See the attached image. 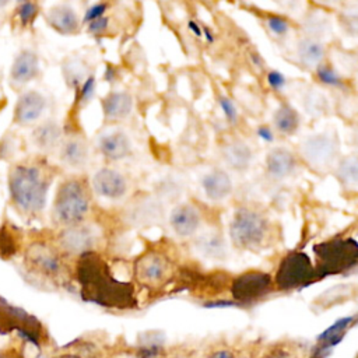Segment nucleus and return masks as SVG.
<instances>
[{
	"label": "nucleus",
	"mask_w": 358,
	"mask_h": 358,
	"mask_svg": "<svg viewBox=\"0 0 358 358\" xmlns=\"http://www.w3.org/2000/svg\"><path fill=\"white\" fill-rule=\"evenodd\" d=\"M76 278L87 301L112 308H126L134 301L131 284L116 280L108 263L95 250L78 256Z\"/></svg>",
	"instance_id": "nucleus-1"
},
{
	"label": "nucleus",
	"mask_w": 358,
	"mask_h": 358,
	"mask_svg": "<svg viewBox=\"0 0 358 358\" xmlns=\"http://www.w3.org/2000/svg\"><path fill=\"white\" fill-rule=\"evenodd\" d=\"M55 168L45 161H21L10 166L7 186L13 207L25 217L38 215L48 197Z\"/></svg>",
	"instance_id": "nucleus-2"
},
{
	"label": "nucleus",
	"mask_w": 358,
	"mask_h": 358,
	"mask_svg": "<svg viewBox=\"0 0 358 358\" xmlns=\"http://www.w3.org/2000/svg\"><path fill=\"white\" fill-rule=\"evenodd\" d=\"M91 210V192L85 179L73 176L59 183L52 218L63 228L85 222Z\"/></svg>",
	"instance_id": "nucleus-3"
},
{
	"label": "nucleus",
	"mask_w": 358,
	"mask_h": 358,
	"mask_svg": "<svg viewBox=\"0 0 358 358\" xmlns=\"http://www.w3.org/2000/svg\"><path fill=\"white\" fill-rule=\"evenodd\" d=\"M316 275L337 274L358 264V242L352 238H337L315 246Z\"/></svg>",
	"instance_id": "nucleus-4"
},
{
	"label": "nucleus",
	"mask_w": 358,
	"mask_h": 358,
	"mask_svg": "<svg viewBox=\"0 0 358 358\" xmlns=\"http://www.w3.org/2000/svg\"><path fill=\"white\" fill-rule=\"evenodd\" d=\"M266 234L267 222L259 213L243 207L235 211L229 224V235L235 246L255 249L263 242Z\"/></svg>",
	"instance_id": "nucleus-5"
},
{
	"label": "nucleus",
	"mask_w": 358,
	"mask_h": 358,
	"mask_svg": "<svg viewBox=\"0 0 358 358\" xmlns=\"http://www.w3.org/2000/svg\"><path fill=\"white\" fill-rule=\"evenodd\" d=\"M316 275V270L303 252H292L282 259L275 274V284L281 289H289L308 284Z\"/></svg>",
	"instance_id": "nucleus-6"
},
{
	"label": "nucleus",
	"mask_w": 358,
	"mask_h": 358,
	"mask_svg": "<svg viewBox=\"0 0 358 358\" xmlns=\"http://www.w3.org/2000/svg\"><path fill=\"white\" fill-rule=\"evenodd\" d=\"M24 264L28 270L43 277H57L62 271L59 250L45 242H34L25 249Z\"/></svg>",
	"instance_id": "nucleus-7"
},
{
	"label": "nucleus",
	"mask_w": 358,
	"mask_h": 358,
	"mask_svg": "<svg viewBox=\"0 0 358 358\" xmlns=\"http://www.w3.org/2000/svg\"><path fill=\"white\" fill-rule=\"evenodd\" d=\"M303 158L313 168L329 166L338 152V143L336 137L326 133H316L306 137L301 144Z\"/></svg>",
	"instance_id": "nucleus-8"
},
{
	"label": "nucleus",
	"mask_w": 358,
	"mask_h": 358,
	"mask_svg": "<svg viewBox=\"0 0 358 358\" xmlns=\"http://www.w3.org/2000/svg\"><path fill=\"white\" fill-rule=\"evenodd\" d=\"M56 242L62 252L78 257L84 253L94 252L96 243V232L91 225L83 222L78 225L62 228Z\"/></svg>",
	"instance_id": "nucleus-9"
},
{
	"label": "nucleus",
	"mask_w": 358,
	"mask_h": 358,
	"mask_svg": "<svg viewBox=\"0 0 358 358\" xmlns=\"http://www.w3.org/2000/svg\"><path fill=\"white\" fill-rule=\"evenodd\" d=\"M0 329L17 330L21 337L38 345L39 340V323L21 308L10 305L7 301L0 298Z\"/></svg>",
	"instance_id": "nucleus-10"
},
{
	"label": "nucleus",
	"mask_w": 358,
	"mask_h": 358,
	"mask_svg": "<svg viewBox=\"0 0 358 358\" xmlns=\"http://www.w3.org/2000/svg\"><path fill=\"white\" fill-rule=\"evenodd\" d=\"M46 96L42 92L36 90L24 91L17 99L13 122L24 127L38 124L39 119L46 110Z\"/></svg>",
	"instance_id": "nucleus-11"
},
{
	"label": "nucleus",
	"mask_w": 358,
	"mask_h": 358,
	"mask_svg": "<svg viewBox=\"0 0 358 358\" xmlns=\"http://www.w3.org/2000/svg\"><path fill=\"white\" fill-rule=\"evenodd\" d=\"M91 186L98 196L108 200H119L127 193V180L124 175L108 166H103L94 173Z\"/></svg>",
	"instance_id": "nucleus-12"
},
{
	"label": "nucleus",
	"mask_w": 358,
	"mask_h": 358,
	"mask_svg": "<svg viewBox=\"0 0 358 358\" xmlns=\"http://www.w3.org/2000/svg\"><path fill=\"white\" fill-rule=\"evenodd\" d=\"M271 285V277L262 271H249L236 277L232 282V295L235 299L248 302L264 295Z\"/></svg>",
	"instance_id": "nucleus-13"
},
{
	"label": "nucleus",
	"mask_w": 358,
	"mask_h": 358,
	"mask_svg": "<svg viewBox=\"0 0 358 358\" xmlns=\"http://www.w3.org/2000/svg\"><path fill=\"white\" fill-rule=\"evenodd\" d=\"M57 154L63 166L83 169L90 161V144L83 134H69L64 136Z\"/></svg>",
	"instance_id": "nucleus-14"
},
{
	"label": "nucleus",
	"mask_w": 358,
	"mask_h": 358,
	"mask_svg": "<svg viewBox=\"0 0 358 358\" xmlns=\"http://www.w3.org/2000/svg\"><path fill=\"white\" fill-rule=\"evenodd\" d=\"M41 74L39 56L32 49H22L14 57L10 69V83L20 88L35 80Z\"/></svg>",
	"instance_id": "nucleus-15"
},
{
	"label": "nucleus",
	"mask_w": 358,
	"mask_h": 358,
	"mask_svg": "<svg viewBox=\"0 0 358 358\" xmlns=\"http://www.w3.org/2000/svg\"><path fill=\"white\" fill-rule=\"evenodd\" d=\"M45 20L48 25L60 35H77L81 29V21L76 10L69 4H55L46 14Z\"/></svg>",
	"instance_id": "nucleus-16"
},
{
	"label": "nucleus",
	"mask_w": 358,
	"mask_h": 358,
	"mask_svg": "<svg viewBox=\"0 0 358 358\" xmlns=\"http://www.w3.org/2000/svg\"><path fill=\"white\" fill-rule=\"evenodd\" d=\"M63 138L64 134L62 126L52 119L38 123L31 133V141L34 147L42 154H50L57 151Z\"/></svg>",
	"instance_id": "nucleus-17"
},
{
	"label": "nucleus",
	"mask_w": 358,
	"mask_h": 358,
	"mask_svg": "<svg viewBox=\"0 0 358 358\" xmlns=\"http://www.w3.org/2000/svg\"><path fill=\"white\" fill-rule=\"evenodd\" d=\"M96 148L106 161H119L131 152V141L126 133L116 130L98 138Z\"/></svg>",
	"instance_id": "nucleus-18"
},
{
	"label": "nucleus",
	"mask_w": 358,
	"mask_h": 358,
	"mask_svg": "<svg viewBox=\"0 0 358 358\" xmlns=\"http://www.w3.org/2000/svg\"><path fill=\"white\" fill-rule=\"evenodd\" d=\"M168 270V262L164 256L150 252L140 256L136 260L134 271L137 278L145 284H154L161 281Z\"/></svg>",
	"instance_id": "nucleus-19"
},
{
	"label": "nucleus",
	"mask_w": 358,
	"mask_h": 358,
	"mask_svg": "<svg viewBox=\"0 0 358 358\" xmlns=\"http://www.w3.org/2000/svg\"><path fill=\"white\" fill-rule=\"evenodd\" d=\"M101 106L106 122H119L130 115L133 109V98L126 91H110L102 98Z\"/></svg>",
	"instance_id": "nucleus-20"
},
{
	"label": "nucleus",
	"mask_w": 358,
	"mask_h": 358,
	"mask_svg": "<svg viewBox=\"0 0 358 358\" xmlns=\"http://www.w3.org/2000/svg\"><path fill=\"white\" fill-rule=\"evenodd\" d=\"M169 222L172 229L176 232V235L190 236L199 228L200 214L194 207L189 204H182L172 210Z\"/></svg>",
	"instance_id": "nucleus-21"
},
{
	"label": "nucleus",
	"mask_w": 358,
	"mask_h": 358,
	"mask_svg": "<svg viewBox=\"0 0 358 358\" xmlns=\"http://www.w3.org/2000/svg\"><path fill=\"white\" fill-rule=\"evenodd\" d=\"M201 186L204 194L213 201H220L232 192L231 178L225 171L221 169H215L204 175L201 179Z\"/></svg>",
	"instance_id": "nucleus-22"
},
{
	"label": "nucleus",
	"mask_w": 358,
	"mask_h": 358,
	"mask_svg": "<svg viewBox=\"0 0 358 358\" xmlns=\"http://www.w3.org/2000/svg\"><path fill=\"white\" fill-rule=\"evenodd\" d=\"M266 168L271 178L284 179L295 169V158L285 148H273L266 158Z\"/></svg>",
	"instance_id": "nucleus-23"
},
{
	"label": "nucleus",
	"mask_w": 358,
	"mask_h": 358,
	"mask_svg": "<svg viewBox=\"0 0 358 358\" xmlns=\"http://www.w3.org/2000/svg\"><path fill=\"white\" fill-rule=\"evenodd\" d=\"M252 150L242 141H235L224 148V159L236 171H245L252 162Z\"/></svg>",
	"instance_id": "nucleus-24"
},
{
	"label": "nucleus",
	"mask_w": 358,
	"mask_h": 358,
	"mask_svg": "<svg viewBox=\"0 0 358 358\" xmlns=\"http://www.w3.org/2000/svg\"><path fill=\"white\" fill-rule=\"evenodd\" d=\"M298 56L303 66L319 67L324 56V48L320 42L310 38H305L298 45Z\"/></svg>",
	"instance_id": "nucleus-25"
},
{
	"label": "nucleus",
	"mask_w": 358,
	"mask_h": 358,
	"mask_svg": "<svg viewBox=\"0 0 358 358\" xmlns=\"http://www.w3.org/2000/svg\"><path fill=\"white\" fill-rule=\"evenodd\" d=\"M275 129L282 134H292L299 126V116L289 105H281L274 113Z\"/></svg>",
	"instance_id": "nucleus-26"
},
{
	"label": "nucleus",
	"mask_w": 358,
	"mask_h": 358,
	"mask_svg": "<svg viewBox=\"0 0 358 358\" xmlns=\"http://www.w3.org/2000/svg\"><path fill=\"white\" fill-rule=\"evenodd\" d=\"M336 175L344 187L358 190V158L348 157L340 161Z\"/></svg>",
	"instance_id": "nucleus-27"
},
{
	"label": "nucleus",
	"mask_w": 358,
	"mask_h": 358,
	"mask_svg": "<svg viewBox=\"0 0 358 358\" xmlns=\"http://www.w3.org/2000/svg\"><path fill=\"white\" fill-rule=\"evenodd\" d=\"M197 249L210 259H221L224 256V242L217 234H204L197 241Z\"/></svg>",
	"instance_id": "nucleus-28"
},
{
	"label": "nucleus",
	"mask_w": 358,
	"mask_h": 358,
	"mask_svg": "<svg viewBox=\"0 0 358 358\" xmlns=\"http://www.w3.org/2000/svg\"><path fill=\"white\" fill-rule=\"evenodd\" d=\"M41 11V7L38 3H34V1H24V3H18L17 4V8H15V15L18 18V22L22 28L31 25L36 15L39 14Z\"/></svg>",
	"instance_id": "nucleus-29"
},
{
	"label": "nucleus",
	"mask_w": 358,
	"mask_h": 358,
	"mask_svg": "<svg viewBox=\"0 0 358 358\" xmlns=\"http://www.w3.org/2000/svg\"><path fill=\"white\" fill-rule=\"evenodd\" d=\"M316 74H317L319 80L327 85L337 87L341 84V78L338 77V74L329 66H319L316 70Z\"/></svg>",
	"instance_id": "nucleus-30"
},
{
	"label": "nucleus",
	"mask_w": 358,
	"mask_h": 358,
	"mask_svg": "<svg viewBox=\"0 0 358 358\" xmlns=\"http://www.w3.org/2000/svg\"><path fill=\"white\" fill-rule=\"evenodd\" d=\"M263 358H295V351L287 345H273L264 351Z\"/></svg>",
	"instance_id": "nucleus-31"
},
{
	"label": "nucleus",
	"mask_w": 358,
	"mask_h": 358,
	"mask_svg": "<svg viewBox=\"0 0 358 358\" xmlns=\"http://www.w3.org/2000/svg\"><path fill=\"white\" fill-rule=\"evenodd\" d=\"M267 25H268V29L275 34V35H284L288 32L289 29V25H288V21L282 17H278V15H271L267 18Z\"/></svg>",
	"instance_id": "nucleus-32"
},
{
	"label": "nucleus",
	"mask_w": 358,
	"mask_h": 358,
	"mask_svg": "<svg viewBox=\"0 0 358 358\" xmlns=\"http://www.w3.org/2000/svg\"><path fill=\"white\" fill-rule=\"evenodd\" d=\"M108 7H109L108 3H95V4H92L90 8H87L83 22L87 24V22H90V21H92V20H96V18L105 15Z\"/></svg>",
	"instance_id": "nucleus-33"
},
{
	"label": "nucleus",
	"mask_w": 358,
	"mask_h": 358,
	"mask_svg": "<svg viewBox=\"0 0 358 358\" xmlns=\"http://www.w3.org/2000/svg\"><path fill=\"white\" fill-rule=\"evenodd\" d=\"M87 27H88V32H91L92 35H101V34L106 32V29L109 27V18L106 15H102L96 20L87 22Z\"/></svg>",
	"instance_id": "nucleus-34"
},
{
	"label": "nucleus",
	"mask_w": 358,
	"mask_h": 358,
	"mask_svg": "<svg viewBox=\"0 0 358 358\" xmlns=\"http://www.w3.org/2000/svg\"><path fill=\"white\" fill-rule=\"evenodd\" d=\"M220 106H221V109H222L225 117H227L231 123L236 122V119H238V112H236V108H235V105L232 103V101H231L229 98L221 96V98H220Z\"/></svg>",
	"instance_id": "nucleus-35"
},
{
	"label": "nucleus",
	"mask_w": 358,
	"mask_h": 358,
	"mask_svg": "<svg viewBox=\"0 0 358 358\" xmlns=\"http://www.w3.org/2000/svg\"><path fill=\"white\" fill-rule=\"evenodd\" d=\"M267 83H268V85L273 88V90H281L284 85H285V83H287V80H285V77L280 73V71H270L268 74H267Z\"/></svg>",
	"instance_id": "nucleus-36"
},
{
	"label": "nucleus",
	"mask_w": 358,
	"mask_h": 358,
	"mask_svg": "<svg viewBox=\"0 0 358 358\" xmlns=\"http://www.w3.org/2000/svg\"><path fill=\"white\" fill-rule=\"evenodd\" d=\"M345 29L351 34V35H358V14H350L344 18L343 21Z\"/></svg>",
	"instance_id": "nucleus-37"
},
{
	"label": "nucleus",
	"mask_w": 358,
	"mask_h": 358,
	"mask_svg": "<svg viewBox=\"0 0 358 358\" xmlns=\"http://www.w3.org/2000/svg\"><path fill=\"white\" fill-rule=\"evenodd\" d=\"M257 136H259L260 138H263L264 141H273V138H274L273 131H271L267 126H260V127L257 129Z\"/></svg>",
	"instance_id": "nucleus-38"
},
{
	"label": "nucleus",
	"mask_w": 358,
	"mask_h": 358,
	"mask_svg": "<svg viewBox=\"0 0 358 358\" xmlns=\"http://www.w3.org/2000/svg\"><path fill=\"white\" fill-rule=\"evenodd\" d=\"M187 27H189V29L196 35V36H201V34H203V31H201V27L196 22V21H193V20H190L189 22H187Z\"/></svg>",
	"instance_id": "nucleus-39"
},
{
	"label": "nucleus",
	"mask_w": 358,
	"mask_h": 358,
	"mask_svg": "<svg viewBox=\"0 0 358 358\" xmlns=\"http://www.w3.org/2000/svg\"><path fill=\"white\" fill-rule=\"evenodd\" d=\"M211 358H234V355L231 354V351L221 350V351H215V352H213Z\"/></svg>",
	"instance_id": "nucleus-40"
},
{
	"label": "nucleus",
	"mask_w": 358,
	"mask_h": 358,
	"mask_svg": "<svg viewBox=\"0 0 358 358\" xmlns=\"http://www.w3.org/2000/svg\"><path fill=\"white\" fill-rule=\"evenodd\" d=\"M234 305L232 302H228V301H217V302H213V303H206V306L211 308V306H231Z\"/></svg>",
	"instance_id": "nucleus-41"
},
{
	"label": "nucleus",
	"mask_w": 358,
	"mask_h": 358,
	"mask_svg": "<svg viewBox=\"0 0 358 358\" xmlns=\"http://www.w3.org/2000/svg\"><path fill=\"white\" fill-rule=\"evenodd\" d=\"M201 31H203V34H204V36H206V39H207V42H214V36H213V34L210 32V29L208 28H201Z\"/></svg>",
	"instance_id": "nucleus-42"
},
{
	"label": "nucleus",
	"mask_w": 358,
	"mask_h": 358,
	"mask_svg": "<svg viewBox=\"0 0 358 358\" xmlns=\"http://www.w3.org/2000/svg\"><path fill=\"white\" fill-rule=\"evenodd\" d=\"M0 358H20V357H17L15 354H10V352H6V354H0Z\"/></svg>",
	"instance_id": "nucleus-43"
},
{
	"label": "nucleus",
	"mask_w": 358,
	"mask_h": 358,
	"mask_svg": "<svg viewBox=\"0 0 358 358\" xmlns=\"http://www.w3.org/2000/svg\"><path fill=\"white\" fill-rule=\"evenodd\" d=\"M59 358H77L74 355H63V357H59Z\"/></svg>",
	"instance_id": "nucleus-44"
},
{
	"label": "nucleus",
	"mask_w": 358,
	"mask_h": 358,
	"mask_svg": "<svg viewBox=\"0 0 358 358\" xmlns=\"http://www.w3.org/2000/svg\"><path fill=\"white\" fill-rule=\"evenodd\" d=\"M8 3L7 1H0V7H4V6H7Z\"/></svg>",
	"instance_id": "nucleus-45"
}]
</instances>
